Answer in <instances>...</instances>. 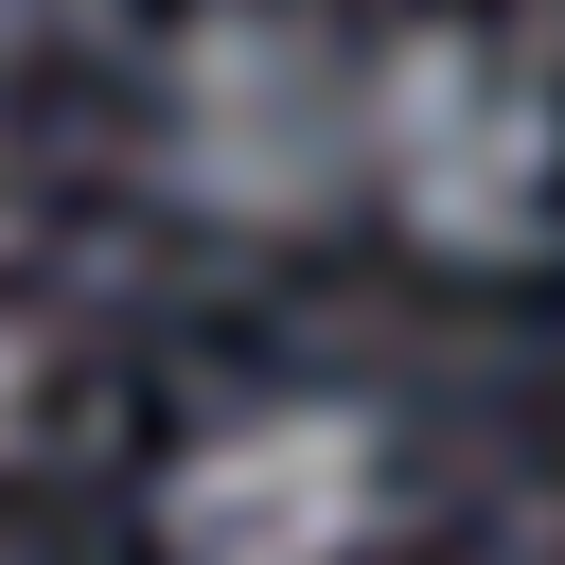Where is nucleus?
Instances as JSON below:
<instances>
[{
	"mask_svg": "<svg viewBox=\"0 0 565 565\" xmlns=\"http://www.w3.org/2000/svg\"><path fill=\"white\" fill-rule=\"evenodd\" d=\"M371 530H388L371 388H247L159 459V565H371Z\"/></svg>",
	"mask_w": 565,
	"mask_h": 565,
	"instance_id": "nucleus-3",
	"label": "nucleus"
},
{
	"mask_svg": "<svg viewBox=\"0 0 565 565\" xmlns=\"http://www.w3.org/2000/svg\"><path fill=\"white\" fill-rule=\"evenodd\" d=\"M35 406H53V335H35L18 300H0V459L35 441Z\"/></svg>",
	"mask_w": 565,
	"mask_h": 565,
	"instance_id": "nucleus-4",
	"label": "nucleus"
},
{
	"mask_svg": "<svg viewBox=\"0 0 565 565\" xmlns=\"http://www.w3.org/2000/svg\"><path fill=\"white\" fill-rule=\"evenodd\" d=\"M159 194L212 230L353 212V35L318 0H212L159 53Z\"/></svg>",
	"mask_w": 565,
	"mask_h": 565,
	"instance_id": "nucleus-2",
	"label": "nucleus"
},
{
	"mask_svg": "<svg viewBox=\"0 0 565 565\" xmlns=\"http://www.w3.org/2000/svg\"><path fill=\"white\" fill-rule=\"evenodd\" d=\"M353 194L406 247H441V265L547 247V212H565V88H547V53L477 35V18L371 35L353 53Z\"/></svg>",
	"mask_w": 565,
	"mask_h": 565,
	"instance_id": "nucleus-1",
	"label": "nucleus"
}]
</instances>
